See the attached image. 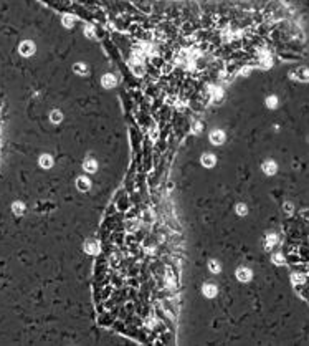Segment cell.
Here are the masks:
<instances>
[{
	"label": "cell",
	"mask_w": 309,
	"mask_h": 346,
	"mask_svg": "<svg viewBox=\"0 0 309 346\" xmlns=\"http://www.w3.org/2000/svg\"><path fill=\"white\" fill-rule=\"evenodd\" d=\"M238 214H240V215H245V214H246V212H245V207H243V205H238Z\"/></svg>",
	"instance_id": "9"
},
{
	"label": "cell",
	"mask_w": 309,
	"mask_h": 346,
	"mask_svg": "<svg viewBox=\"0 0 309 346\" xmlns=\"http://www.w3.org/2000/svg\"><path fill=\"white\" fill-rule=\"evenodd\" d=\"M215 291H217V288L213 285H205L203 286V293L207 296H215Z\"/></svg>",
	"instance_id": "3"
},
{
	"label": "cell",
	"mask_w": 309,
	"mask_h": 346,
	"mask_svg": "<svg viewBox=\"0 0 309 346\" xmlns=\"http://www.w3.org/2000/svg\"><path fill=\"white\" fill-rule=\"evenodd\" d=\"M41 166H50V158H41Z\"/></svg>",
	"instance_id": "8"
},
{
	"label": "cell",
	"mask_w": 309,
	"mask_h": 346,
	"mask_svg": "<svg viewBox=\"0 0 309 346\" xmlns=\"http://www.w3.org/2000/svg\"><path fill=\"white\" fill-rule=\"evenodd\" d=\"M22 51H23V55H28V51L31 50V46L28 45V43H25V45H22V48H20Z\"/></svg>",
	"instance_id": "6"
},
{
	"label": "cell",
	"mask_w": 309,
	"mask_h": 346,
	"mask_svg": "<svg viewBox=\"0 0 309 346\" xmlns=\"http://www.w3.org/2000/svg\"><path fill=\"white\" fill-rule=\"evenodd\" d=\"M13 212H15L17 215H20L22 212H23V205L18 204V202H15V204H13Z\"/></svg>",
	"instance_id": "5"
},
{
	"label": "cell",
	"mask_w": 309,
	"mask_h": 346,
	"mask_svg": "<svg viewBox=\"0 0 309 346\" xmlns=\"http://www.w3.org/2000/svg\"><path fill=\"white\" fill-rule=\"evenodd\" d=\"M236 277H238L241 282H248L250 278H251V272H250L248 268H238V272H236Z\"/></svg>",
	"instance_id": "2"
},
{
	"label": "cell",
	"mask_w": 309,
	"mask_h": 346,
	"mask_svg": "<svg viewBox=\"0 0 309 346\" xmlns=\"http://www.w3.org/2000/svg\"><path fill=\"white\" fill-rule=\"evenodd\" d=\"M46 4L53 5L55 8L73 13H80L83 17H93L103 12L104 0H43Z\"/></svg>",
	"instance_id": "1"
},
{
	"label": "cell",
	"mask_w": 309,
	"mask_h": 346,
	"mask_svg": "<svg viewBox=\"0 0 309 346\" xmlns=\"http://www.w3.org/2000/svg\"><path fill=\"white\" fill-rule=\"evenodd\" d=\"M86 250L89 252V254H96L98 244H96V242H89V244H86Z\"/></svg>",
	"instance_id": "4"
},
{
	"label": "cell",
	"mask_w": 309,
	"mask_h": 346,
	"mask_svg": "<svg viewBox=\"0 0 309 346\" xmlns=\"http://www.w3.org/2000/svg\"><path fill=\"white\" fill-rule=\"evenodd\" d=\"M210 270H212V272H218V265L215 263V262H210Z\"/></svg>",
	"instance_id": "7"
},
{
	"label": "cell",
	"mask_w": 309,
	"mask_h": 346,
	"mask_svg": "<svg viewBox=\"0 0 309 346\" xmlns=\"http://www.w3.org/2000/svg\"><path fill=\"white\" fill-rule=\"evenodd\" d=\"M274 262H278V263H281V262H283V257H281V255H274Z\"/></svg>",
	"instance_id": "10"
}]
</instances>
